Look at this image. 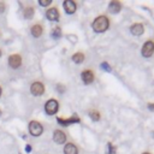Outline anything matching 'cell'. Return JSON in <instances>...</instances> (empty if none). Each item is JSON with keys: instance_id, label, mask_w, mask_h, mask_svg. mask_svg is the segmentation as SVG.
I'll return each mask as SVG.
<instances>
[{"instance_id": "30bf717a", "label": "cell", "mask_w": 154, "mask_h": 154, "mask_svg": "<svg viewBox=\"0 0 154 154\" xmlns=\"http://www.w3.org/2000/svg\"><path fill=\"white\" fill-rule=\"evenodd\" d=\"M130 30H131V34H132V35H135V36H140V35L143 34L144 28H143L142 24H140V23H135V24L131 25Z\"/></svg>"}, {"instance_id": "484cf974", "label": "cell", "mask_w": 154, "mask_h": 154, "mask_svg": "<svg viewBox=\"0 0 154 154\" xmlns=\"http://www.w3.org/2000/svg\"><path fill=\"white\" fill-rule=\"evenodd\" d=\"M142 154H150V153H147V152H144V153H142Z\"/></svg>"}, {"instance_id": "5bb4252c", "label": "cell", "mask_w": 154, "mask_h": 154, "mask_svg": "<svg viewBox=\"0 0 154 154\" xmlns=\"http://www.w3.org/2000/svg\"><path fill=\"white\" fill-rule=\"evenodd\" d=\"M31 35L34 37H40L42 35V26L40 24H35L31 26Z\"/></svg>"}, {"instance_id": "9a60e30c", "label": "cell", "mask_w": 154, "mask_h": 154, "mask_svg": "<svg viewBox=\"0 0 154 154\" xmlns=\"http://www.w3.org/2000/svg\"><path fill=\"white\" fill-rule=\"evenodd\" d=\"M58 122L61 123V124H64V125H67V124H70V123H77V122H79V118H78L77 116H73V117H71V118H69V119L58 118Z\"/></svg>"}, {"instance_id": "f1b7e54d", "label": "cell", "mask_w": 154, "mask_h": 154, "mask_svg": "<svg viewBox=\"0 0 154 154\" xmlns=\"http://www.w3.org/2000/svg\"><path fill=\"white\" fill-rule=\"evenodd\" d=\"M0 117H1V109H0Z\"/></svg>"}, {"instance_id": "6da1fadb", "label": "cell", "mask_w": 154, "mask_h": 154, "mask_svg": "<svg viewBox=\"0 0 154 154\" xmlns=\"http://www.w3.org/2000/svg\"><path fill=\"white\" fill-rule=\"evenodd\" d=\"M108 18L106 16H99L94 19V22L91 23V28L95 32H103L108 29Z\"/></svg>"}, {"instance_id": "83f0119b", "label": "cell", "mask_w": 154, "mask_h": 154, "mask_svg": "<svg viewBox=\"0 0 154 154\" xmlns=\"http://www.w3.org/2000/svg\"><path fill=\"white\" fill-rule=\"evenodd\" d=\"M1 54H2V53H1V49H0V57H1Z\"/></svg>"}, {"instance_id": "603a6c76", "label": "cell", "mask_w": 154, "mask_h": 154, "mask_svg": "<svg viewBox=\"0 0 154 154\" xmlns=\"http://www.w3.org/2000/svg\"><path fill=\"white\" fill-rule=\"evenodd\" d=\"M101 66H102V67H105V70H106V71H109V66H108L106 63H102V64H101Z\"/></svg>"}, {"instance_id": "7402d4cb", "label": "cell", "mask_w": 154, "mask_h": 154, "mask_svg": "<svg viewBox=\"0 0 154 154\" xmlns=\"http://www.w3.org/2000/svg\"><path fill=\"white\" fill-rule=\"evenodd\" d=\"M5 11V2L0 1V13H2Z\"/></svg>"}, {"instance_id": "7a4b0ae2", "label": "cell", "mask_w": 154, "mask_h": 154, "mask_svg": "<svg viewBox=\"0 0 154 154\" xmlns=\"http://www.w3.org/2000/svg\"><path fill=\"white\" fill-rule=\"evenodd\" d=\"M42 131H43V128L37 120H32V122L29 123V132L32 136L37 137V136H40L42 134Z\"/></svg>"}, {"instance_id": "ffe728a7", "label": "cell", "mask_w": 154, "mask_h": 154, "mask_svg": "<svg viewBox=\"0 0 154 154\" xmlns=\"http://www.w3.org/2000/svg\"><path fill=\"white\" fill-rule=\"evenodd\" d=\"M51 2H52V0H38V4L41 6H48V5H51Z\"/></svg>"}, {"instance_id": "9c48e42d", "label": "cell", "mask_w": 154, "mask_h": 154, "mask_svg": "<svg viewBox=\"0 0 154 154\" xmlns=\"http://www.w3.org/2000/svg\"><path fill=\"white\" fill-rule=\"evenodd\" d=\"M53 140H54V142L61 144V143H64L66 141V135L61 130H55L53 132Z\"/></svg>"}, {"instance_id": "8992f818", "label": "cell", "mask_w": 154, "mask_h": 154, "mask_svg": "<svg viewBox=\"0 0 154 154\" xmlns=\"http://www.w3.org/2000/svg\"><path fill=\"white\" fill-rule=\"evenodd\" d=\"M8 65L12 69H18L22 65V58L19 54H12L8 57Z\"/></svg>"}, {"instance_id": "cb8c5ba5", "label": "cell", "mask_w": 154, "mask_h": 154, "mask_svg": "<svg viewBox=\"0 0 154 154\" xmlns=\"http://www.w3.org/2000/svg\"><path fill=\"white\" fill-rule=\"evenodd\" d=\"M148 108L150 111H154V103H148Z\"/></svg>"}, {"instance_id": "5b68a950", "label": "cell", "mask_w": 154, "mask_h": 154, "mask_svg": "<svg viewBox=\"0 0 154 154\" xmlns=\"http://www.w3.org/2000/svg\"><path fill=\"white\" fill-rule=\"evenodd\" d=\"M30 91L32 95L35 96H38V95H42L45 93V85L41 83V82H34L30 87Z\"/></svg>"}, {"instance_id": "ba28073f", "label": "cell", "mask_w": 154, "mask_h": 154, "mask_svg": "<svg viewBox=\"0 0 154 154\" xmlns=\"http://www.w3.org/2000/svg\"><path fill=\"white\" fill-rule=\"evenodd\" d=\"M46 17L49 20H52V22H57L59 19V11H58V8L57 7H51L49 10H47Z\"/></svg>"}, {"instance_id": "8fae6325", "label": "cell", "mask_w": 154, "mask_h": 154, "mask_svg": "<svg viewBox=\"0 0 154 154\" xmlns=\"http://www.w3.org/2000/svg\"><path fill=\"white\" fill-rule=\"evenodd\" d=\"M63 6H64L66 13H69V14H71V13H73V12L76 11V4H75L73 1H71V0H66V1H64Z\"/></svg>"}, {"instance_id": "d4e9b609", "label": "cell", "mask_w": 154, "mask_h": 154, "mask_svg": "<svg viewBox=\"0 0 154 154\" xmlns=\"http://www.w3.org/2000/svg\"><path fill=\"white\" fill-rule=\"evenodd\" d=\"M25 149H26V152H30V150H31V147H30V146H29V144H28V146H26V148H25Z\"/></svg>"}, {"instance_id": "2e32d148", "label": "cell", "mask_w": 154, "mask_h": 154, "mask_svg": "<svg viewBox=\"0 0 154 154\" xmlns=\"http://www.w3.org/2000/svg\"><path fill=\"white\" fill-rule=\"evenodd\" d=\"M72 60H73L76 64H81V63H83V61H84V54H83V53H81V52L75 53V54L72 55Z\"/></svg>"}, {"instance_id": "ac0fdd59", "label": "cell", "mask_w": 154, "mask_h": 154, "mask_svg": "<svg viewBox=\"0 0 154 154\" xmlns=\"http://www.w3.org/2000/svg\"><path fill=\"white\" fill-rule=\"evenodd\" d=\"M89 116H90V118H91L93 120H99V119H100V113H99L97 111H95V109L90 111V112H89Z\"/></svg>"}, {"instance_id": "44dd1931", "label": "cell", "mask_w": 154, "mask_h": 154, "mask_svg": "<svg viewBox=\"0 0 154 154\" xmlns=\"http://www.w3.org/2000/svg\"><path fill=\"white\" fill-rule=\"evenodd\" d=\"M116 153V148L113 147V144L108 143V154H114Z\"/></svg>"}, {"instance_id": "52a82bcc", "label": "cell", "mask_w": 154, "mask_h": 154, "mask_svg": "<svg viewBox=\"0 0 154 154\" xmlns=\"http://www.w3.org/2000/svg\"><path fill=\"white\" fill-rule=\"evenodd\" d=\"M81 77H82L83 83L90 84V83L94 81V72H93L91 70H84V71L81 73Z\"/></svg>"}, {"instance_id": "d6986e66", "label": "cell", "mask_w": 154, "mask_h": 154, "mask_svg": "<svg viewBox=\"0 0 154 154\" xmlns=\"http://www.w3.org/2000/svg\"><path fill=\"white\" fill-rule=\"evenodd\" d=\"M52 36H53L54 38H59V37L61 36V30H60V28H54L53 31H52Z\"/></svg>"}, {"instance_id": "277c9868", "label": "cell", "mask_w": 154, "mask_h": 154, "mask_svg": "<svg viewBox=\"0 0 154 154\" xmlns=\"http://www.w3.org/2000/svg\"><path fill=\"white\" fill-rule=\"evenodd\" d=\"M153 53H154V42L152 40H149L142 47V55L146 58H149L153 55Z\"/></svg>"}, {"instance_id": "7c38bea8", "label": "cell", "mask_w": 154, "mask_h": 154, "mask_svg": "<svg viewBox=\"0 0 154 154\" xmlns=\"http://www.w3.org/2000/svg\"><path fill=\"white\" fill-rule=\"evenodd\" d=\"M64 153L65 154H78V149L73 143H67L64 147Z\"/></svg>"}, {"instance_id": "3957f363", "label": "cell", "mask_w": 154, "mask_h": 154, "mask_svg": "<svg viewBox=\"0 0 154 154\" xmlns=\"http://www.w3.org/2000/svg\"><path fill=\"white\" fill-rule=\"evenodd\" d=\"M58 108H59V103L54 99L48 100L45 105V111H46L47 114H55L58 112Z\"/></svg>"}, {"instance_id": "4316f807", "label": "cell", "mask_w": 154, "mask_h": 154, "mask_svg": "<svg viewBox=\"0 0 154 154\" xmlns=\"http://www.w3.org/2000/svg\"><path fill=\"white\" fill-rule=\"evenodd\" d=\"M0 96H1V87H0Z\"/></svg>"}, {"instance_id": "e0dca14e", "label": "cell", "mask_w": 154, "mask_h": 154, "mask_svg": "<svg viewBox=\"0 0 154 154\" xmlns=\"http://www.w3.org/2000/svg\"><path fill=\"white\" fill-rule=\"evenodd\" d=\"M32 16H34V8L31 6L25 7L24 8V17L28 18V19H30V18H32Z\"/></svg>"}, {"instance_id": "4fadbf2b", "label": "cell", "mask_w": 154, "mask_h": 154, "mask_svg": "<svg viewBox=\"0 0 154 154\" xmlns=\"http://www.w3.org/2000/svg\"><path fill=\"white\" fill-rule=\"evenodd\" d=\"M120 7H122V5H120L119 1H111L109 6H108V10L112 13H117V12L120 11Z\"/></svg>"}]
</instances>
